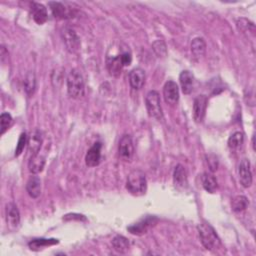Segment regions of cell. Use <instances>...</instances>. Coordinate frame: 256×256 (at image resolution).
Segmentation results:
<instances>
[{"mask_svg": "<svg viewBox=\"0 0 256 256\" xmlns=\"http://www.w3.org/2000/svg\"><path fill=\"white\" fill-rule=\"evenodd\" d=\"M132 62V55L129 49L122 50L120 53L116 55H107L106 57V67L110 75L114 77L120 76L123 67L130 65Z\"/></svg>", "mask_w": 256, "mask_h": 256, "instance_id": "obj_1", "label": "cell"}, {"mask_svg": "<svg viewBox=\"0 0 256 256\" xmlns=\"http://www.w3.org/2000/svg\"><path fill=\"white\" fill-rule=\"evenodd\" d=\"M198 233L200 237V241L204 248L214 251L221 247V241L218 237L214 228L207 222H201L198 226Z\"/></svg>", "mask_w": 256, "mask_h": 256, "instance_id": "obj_2", "label": "cell"}, {"mask_svg": "<svg viewBox=\"0 0 256 256\" xmlns=\"http://www.w3.org/2000/svg\"><path fill=\"white\" fill-rule=\"evenodd\" d=\"M67 92L73 99H78L84 95L85 84L83 76L77 69H71L67 75Z\"/></svg>", "mask_w": 256, "mask_h": 256, "instance_id": "obj_3", "label": "cell"}, {"mask_svg": "<svg viewBox=\"0 0 256 256\" xmlns=\"http://www.w3.org/2000/svg\"><path fill=\"white\" fill-rule=\"evenodd\" d=\"M126 189L136 196L145 194L147 190V180L144 172L139 169L131 171L127 176Z\"/></svg>", "mask_w": 256, "mask_h": 256, "instance_id": "obj_4", "label": "cell"}, {"mask_svg": "<svg viewBox=\"0 0 256 256\" xmlns=\"http://www.w3.org/2000/svg\"><path fill=\"white\" fill-rule=\"evenodd\" d=\"M145 106L150 117L162 121L164 119L159 93L155 90L149 91L145 96Z\"/></svg>", "mask_w": 256, "mask_h": 256, "instance_id": "obj_5", "label": "cell"}, {"mask_svg": "<svg viewBox=\"0 0 256 256\" xmlns=\"http://www.w3.org/2000/svg\"><path fill=\"white\" fill-rule=\"evenodd\" d=\"M61 38L65 45L66 50L69 53L78 52V50L81 45L80 38L73 28L68 27V26L64 27L61 30Z\"/></svg>", "mask_w": 256, "mask_h": 256, "instance_id": "obj_6", "label": "cell"}, {"mask_svg": "<svg viewBox=\"0 0 256 256\" xmlns=\"http://www.w3.org/2000/svg\"><path fill=\"white\" fill-rule=\"evenodd\" d=\"M134 155V145L132 137L129 134H124L118 145V156L124 162L131 161Z\"/></svg>", "mask_w": 256, "mask_h": 256, "instance_id": "obj_7", "label": "cell"}, {"mask_svg": "<svg viewBox=\"0 0 256 256\" xmlns=\"http://www.w3.org/2000/svg\"><path fill=\"white\" fill-rule=\"evenodd\" d=\"M208 98L205 95H198L193 101V118L196 123H201L205 117Z\"/></svg>", "mask_w": 256, "mask_h": 256, "instance_id": "obj_8", "label": "cell"}, {"mask_svg": "<svg viewBox=\"0 0 256 256\" xmlns=\"http://www.w3.org/2000/svg\"><path fill=\"white\" fill-rule=\"evenodd\" d=\"M157 222V218L154 216H148L145 217L143 219H141L140 221L130 225L129 227H127V230L129 231L131 234L134 235H142L144 233H146L149 228L151 226L154 225Z\"/></svg>", "mask_w": 256, "mask_h": 256, "instance_id": "obj_9", "label": "cell"}, {"mask_svg": "<svg viewBox=\"0 0 256 256\" xmlns=\"http://www.w3.org/2000/svg\"><path fill=\"white\" fill-rule=\"evenodd\" d=\"M250 167H251L250 161L248 159L244 158L240 161L238 168H237L239 182L245 188L250 187L252 184V172H251Z\"/></svg>", "mask_w": 256, "mask_h": 256, "instance_id": "obj_10", "label": "cell"}, {"mask_svg": "<svg viewBox=\"0 0 256 256\" xmlns=\"http://www.w3.org/2000/svg\"><path fill=\"white\" fill-rule=\"evenodd\" d=\"M5 213H6V222L8 228L11 230V231H14V230H16L20 225V213L16 204L13 202L7 203Z\"/></svg>", "mask_w": 256, "mask_h": 256, "instance_id": "obj_11", "label": "cell"}, {"mask_svg": "<svg viewBox=\"0 0 256 256\" xmlns=\"http://www.w3.org/2000/svg\"><path fill=\"white\" fill-rule=\"evenodd\" d=\"M51 12H52L53 16L57 19H69L75 16L76 11L72 8L67 7L65 4L61 2L51 1L48 3Z\"/></svg>", "mask_w": 256, "mask_h": 256, "instance_id": "obj_12", "label": "cell"}, {"mask_svg": "<svg viewBox=\"0 0 256 256\" xmlns=\"http://www.w3.org/2000/svg\"><path fill=\"white\" fill-rule=\"evenodd\" d=\"M164 100L169 105H176L179 100V88L176 82L169 80L164 84L163 87Z\"/></svg>", "mask_w": 256, "mask_h": 256, "instance_id": "obj_13", "label": "cell"}, {"mask_svg": "<svg viewBox=\"0 0 256 256\" xmlns=\"http://www.w3.org/2000/svg\"><path fill=\"white\" fill-rule=\"evenodd\" d=\"M101 149H102V143L99 141L95 142L88 149L85 155V163L88 167H95L99 165L101 161Z\"/></svg>", "mask_w": 256, "mask_h": 256, "instance_id": "obj_14", "label": "cell"}, {"mask_svg": "<svg viewBox=\"0 0 256 256\" xmlns=\"http://www.w3.org/2000/svg\"><path fill=\"white\" fill-rule=\"evenodd\" d=\"M145 79V71L142 68H134L129 73V83L131 88L134 90H140L144 86Z\"/></svg>", "mask_w": 256, "mask_h": 256, "instance_id": "obj_15", "label": "cell"}, {"mask_svg": "<svg viewBox=\"0 0 256 256\" xmlns=\"http://www.w3.org/2000/svg\"><path fill=\"white\" fill-rule=\"evenodd\" d=\"M30 15L33 18V20L39 25L44 24L47 21V18H48L46 7L43 4L37 3V2L31 3Z\"/></svg>", "mask_w": 256, "mask_h": 256, "instance_id": "obj_16", "label": "cell"}, {"mask_svg": "<svg viewBox=\"0 0 256 256\" xmlns=\"http://www.w3.org/2000/svg\"><path fill=\"white\" fill-rule=\"evenodd\" d=\"M173 182L175 187L178 189H184L186 188L188 181H187V172L183 165L178 164L173 173Z\"/></svg>", "mask_w": 256, "mask_h": 256, "instance_id": "obj_17", "label": "cell"}, {"mask_svg": "<svg viewBox=\"0 0 256 256\" xmlns=\"http://www.w3.org/2000/svg\"><path fill=\"white\" fill-rule=\"evenodd\" d=\"M43 143V134L42 131L36 129L34 130L27 141L28 144V151L30 152L31 155H35L39 153V150L41 148V145Z\"/></svg>", "mask_w": 256, "mask_h": 256, "instance_id": "obj_18", "label": "cell"}, {"mask_svg": "<svg viewBox=\"0 0 256 256\" xmlns=\"http://www.w3.org/2000/svg\"><path fill=\"white\" fill-rule=\"evenodd\" d=\"M179 81H180L181 90L184 94L188 95L193 91L194 76L190 71L183 70L179 75Z\"/></svg>", "mask_w": 256, "mask_h": 256, "instance_id": "obj_19", "label": "cell"}, {"mask_svg": "<svg viewBox=\"0 0 256 256\" xmlns=\"http://www.w3.org/2000/svg\"><path fill=\"white\" fill-rule=\"evenodd\" d=\"M26 190L28 195L31 198H38L41 194V180L40 178L36 175L33 174L32 176L29 177L28 181L26 183Z\"/></svg>", "mask_w": 256, "mask_h": 256, "instance_id": "obj_20", "label": "cell"}, {"mask_svg": "<svg viewBox=\"0 0 256 256\" xmlns=\"http://www.w3.org/2000/svg\"><path fill=\"white\" fill-rule=\"evenodd\" d=\"M201 183L203 188L209 193H214L218 188L217 179L210 172H204L201 175Z\"/></svg>", "mask_w": 256, "mask_h": 256, "instance_id": "obj_21", "label": "cell"}, {"mask_svg": "<svg viewBox=\"0 0 256 256\" xmlns=\"http://www.w3.org/2000/svg\"><path fill=\"white\" fill-rule=\"evenodd\" d=\"M191 53L192 55L199 59L205 55L206 52V42L202 37H196L191 41Z\"/></svg>", "mask_w": 256, "mask_h": 256, "instance_id": "obj_22", "label": "cell"}, {"mask_svg": "<svg viewBox=\"0 0 256 256\" xmlns=\"http://www.w3.org/2000/svg\"><path fill=\"white\" fill-rule=\"evenodd\" d=\"M45 163H46L45 156L37 153V154L31 156V158L28 162V170L30 171V173L37 175L40 172H42V170L44 169Z\"/></svg>", "mask_w": 256, "mask_h": 256, "instance_id": "obj_23", "label": "cell"}, {"mask_svg": "<svg viewBox=\"0 0 256 256\" xmlns=\"http://www.w3.org/2000/svg\"><path fill=\"white\" fill-rule=\"evenodd\" d=\"M58 243H59V241L57 239H54V238H51V239L38 238V239L31 240L28 243V246L33 251H39V250L43 249L44 247L51 246V245H55V244H58Z\"/></svg>", "mask_w": 256, "mask_h": 256, "instance_id": "obj_24", "label": "cell"}, {"mask_svg": "<svg viewBox=\"0 0 256 256\" xmlns=\"http://www.w3.org/2000/svg\"><path fill=\"white\" fill-rule=\"evenodd\" d=\"M112 247L117 253L124 254L129 250L130 245H129V241L127 240V238H125L124 236H121V235H117L112 239Z\"/></svg>", "mask_w": 256, "mask_h": 256, "instance_id": "obj_25", "label": "cell"}, {"mask_svg": "<svg viewBox=\"0 0 256 256\" xmlns=\"http://www.w3.org/2000/svg\"><path fill=\"white\" fill-rule=\"evenodd\" d=\"M24 90L28 96H32L36 90V77L33 71H29L24 78Z\"/></svg>", "mask_w": 256, "mask_h": 256, "instance_id": "obj_26", "label": "cell"}, {"mask_svg": "<svg viewBox=\"0 0 256 256\" xmlns=\"http://www.w3.org/2000/svg\"><path fill=\"white\" fill-rule=\"evenodd\" d=\"M248 199L247 197L243 196V195H238L236 197L233 198L232 202H231V206H232V210L235 213H240L243 212L244 210H246L247 206H248Z\"/></svg>", "mask_w": 256, "mask_h": 256, "instance_id": "obj_27", "label": "cell"}, {"mask_svg": "<svg viewBox=\"0 0 256 256\" xmlns=\"http://www.w3.org/2000/svg\"><path fill=\"white\" fill-rule=\"evenodd\" d=\"M244 143V134L240 131L234 132L228 139V147L231 150L239 149Z\"/></svg>", "mask_w": 256, "mask_h": 256, "instance_id": "obj_28", "label": "cell"}, {"mask_svg": "<svg viewBox=\"0 0 256 256\" xmlns=\"http://www.w3.org/2000/svg\"><path fill=\"white\" fill-rule=\"evenodd\" d=\"M12 122H13L12 116L7 112H3L1 116H0V130H1L0 131V134L3 135L9 129Z\"/></svg>", "mask_w": 256, "mask_h": 256, "instance_id": "obj_29", "label": "cell"}, {"mask_svg": "<svg viewBox=\"0 0 256 256\" xmlns=\"http://www.w3.org/2000/svg\"><path fill=\"white\" fill-rule=\"evenodd\" d=\"M152 48L154 50L155 54L158 57H165L167 54V48H166V44L163 40H156L153 42L152 44Z\"/></svg>", "mask_w": 256, "mask_h": 256, "instance_id": "obj_30", "label": "cell"}, {"mask_svg": "<svg viewBox=\"0 0 256 256\" xmlns=\"http://www.w3.org/2000/svg\"><path fill=\"white\" fill-rule=\"evenodd\" d=\"M28 139H27V136H26V133L25 132H22L19 136V139H18V142H17V145H16V149H15V156L18 157L22 151L24 150V147L25 145H26Z\"/></svg>", "mask_w": 256, "mask_h": 256, "instance_id": "obj_31", "label": "cell"}, {"mask_svg": "<svg viewBox=\"0 0 256 256\" xmlns=\"http://www.w3.org/2000/svg\"><path fill=\"white\" fill-rule=\"evenodd\" d=\"M207 162H208V165L210 167V170L213 172L215 170H217V167H218V161H217V158L213 155H210V156H207Z\"/></svg>", "mask_w": 256, "mask_h": 256, "instance_id": "obj_32", "label": "cell"}, {"mask_svg": "<svg viewBox=\"0 0 256 256\" xmlns=\"http://www.w3.org/2000/svg\"><path fill=\"white\" fill-rule=\"evenodd\" d=\"M252 146H253V149H255V144H254V136L252 137Z\"/></svg>", "mask_w": 256, "mask_h": 256, "instance_id": "obj_33", "label": "cell"}]
</instances>
